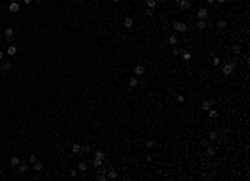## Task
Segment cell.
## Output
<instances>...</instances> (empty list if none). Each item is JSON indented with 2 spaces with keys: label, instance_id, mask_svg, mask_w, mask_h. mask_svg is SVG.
I'll use <instances>...</instances> for the list:
<instances>
[{
  "label": "cell",
  "instance_id": "obj_7",
  "mask_svg": "<svg viewBox=\"0 0 250 181\" xmlns=\"http://www.w3.org/2000/svg\"><path fill=\"white\" fill-rule=\"evenodd\" d=\"M8 8H10V12H12V13H17L20 10V5L17 4V2H12V4L8 5Z\"/></svg>",
  "mask_w": 250,
  "mask_h": 181
},
{
  "label": "cell",
  "instance_id": "obj_17",
  "mask_svg": "<svg viewBox=\"0 0 250 181\" xmlns=\"http://www.w3.org/2000/svg\"><path fill=\"white\" fill-rule=\"evenodd\" d=\"M87 168H88V165L85 163V161H80L79 163V169L80 171H87Z\"/></svg>",
  "mask_w": 250,
  "mask_h": 181
},
{
  "label": "cell",
  "instance_id": "obj_34",
  "mask_svg": "<svg viewBox=\"0 0 250 181\" xmlns=\"http://www.w3.org/2000/svg\"><path fill=\"white\" fill-rule=\"evenodd\" d=\"M232 50H234L235 55H238V53H240V45H234V48H232Z\"/></svg>",
  "mask_w": 250,
  "mask_h": 181
},
{
  "label": "cell",
  "instance_id": "obj_36",
  "mask_svg": "<svg viewBox=\"0 0 250 181\" xmlns=\"http://www.w3.org/2000/svg\"><path fill=\"white\" fill-rule=\"evenodd\" d=\"M179 53H180V50L177 48V47H174V50H172V55H174V56H177Z\"/></svg>",
  "mask_w": 250,
  "mask_h": 181
},
{
  "label": "cell",
  "instance_id": "obj_39",
  "mask_svg": "<svg viewBox=\"0 0 250 181\" xmlns=\"http://www.w3.org/2000/svg\"><path fill=\"white\" fill-rule=\"evenodd\" d=\"M99 179H100V181H105V179H107V176L102 173V174H99Z\"/></svg>",
  "mask_w": 250,
  "mask_h": 181
},
{
  "label": "cell",
  "instance_id": "obj_30",
  "mask_svg": "<svg viewBox=\"0 0 250 181\" xmlns=\"http://www.w3.org/2000/svg\"><path fill=\"white\" fill-rule=\"evenodd\" d=\"M145 13H147L148 17H153V15H155V8H150V7H148L147 10H145Z\"/></svg>",
  "mask_w": 250,
  "mask_h": 181
},
{
  "label": "cell",
  "instance_id": "obj_37",
  "mask_svg": "<svg viewBox=\"0 0 250 181\" xmlns=\"http://www.w3.org/2000/svg\"><path fill=\"white\" fill-rule=\"evenodd\" d=\"M200 146H203V148L208 146V140H200Z\"/></svg>",
  "mask_w": 250,
  "mask_h": 181
},
{
  "label": "cell",
  "instance_id": "obj_46",
  "mask_svg": "<svg viewBox=\"0 0 250 181\" xmlns=\"http://www.w3.org/2000/svg\"><path fill=\"white\" fill-rule=\"evenodd\" d=\"M0 10H2V4H0Z\"/></svg>",
  "mask_w": 250,
  "mask_h": 181
},
{
  "label": "cell",
  "instance_id": "obj_26",
  "mask_svg": "<svg viewBox=\"0 0 250 181\" xmlns=\"http://www.w3.org/2000/svg\"><path fill=\"white\" fill-rule=\"evenodd\" d=\"M40 169H42V163H40V161H35V163H33V171H40Z\"/></svg>",
  "mask_w": 250,
  "mask_h": 181
},
{
  "label": "cell",
  "instance_id": "obj_9",
  "mask_svg": "<svg viewBox=\"0 0 250 181\" xmlns=\"http://www.w3.org/2000/svg\"><path fill=\"white\" fill-rule=\"evenodd\" d=\"M4 35H5V38H8V40H12V37H13V28L7 27V28H5V32H4Z\"/></svg>",
  "mask_w": 250,
  "mask_h": 181
},
{
  "label": "cell",
  "instance_id": "obj_5",
  "mask_svg": "<svg viewBox=\"0 0 250 181\" xmlns=\"http://www.w3.org/2000/svg\"><path fill=\"white\" fill-rule=\"evenodd\" d=\"M133 73L137 75V77H142L143 73H145V67H142V65H137L133 68Z\"/></svg>",
  "mask_w": 250,
  "mask_h": 181
},
{
  "label": "cell",
  "instance_id": "obj_31",
  "mask_svg": "<svg viewBox=\"0 0 250 181\" xmlns=\"http://www.w3.org/2000/svg\"><path fill=\"white\" fill-rule=\"evenodd\" d=\"M208 138H210L212 141H214V140H217V138H218V133H217V131H215V130H214V131L210 133V136H208Z\"/></svg>",
  "mask_w": 250,
  "mask_h": 181
},
{
  "label": "cell",
  "instance_id": "obj_41",
  "mask_svg": "<svg viewBox=\"0 0 250 181\" xmlns=\"http://www.w3.org/2000/svg\"><path fill=\"white\" fill-rule=\"evenodd\" d=\"M24 2H25V4H27V5H28V4H32L33 0H24Z\"/></svg>",
  "mask_w": 250,
  "mask_h": 181
},
{
  "label": "cell",
  "instance_id": "obj_21",
  "mask_svg": "<svg viewBox=\"0 0 250 181\" xmlns=\"http://www.w3.org/2000/svg\"><path fill=\"white\" fill-rule=\"evenodd\" d=\"M117 176H119V173H117L115 169H110V171H108V178H110V179H115Z\"/></svg>",
  "mask_w": 250,
  "mask_h": 181
},
{
  "label": "cell",
  "instance_id": "obj_18",
  "mask_svg": "<svg viewBox=\"0 0 250 181\" xmlns=\"http://www.w3.org/2000/svg\"><path fill=\"white\" fill-rule=\"evenodd\" d=\"M180 53H182L183 60H190V58H192V53H190V52H187V50H183V52H180Z\"/></svg>",
  "mask_w": 250,
  "mask_h": 181
},
{
  "label": "cell",
  "instance_id": "obj_12",
  "mask_svg": "<svg viewBox=\"0 0 250 181\" xmlns=\"http://www.w3.org/2000/svg\"><path fill=\"white\" fill-rule=\"evenodd\" d=\"M7 53H8V55H15V53H17V47H15V45H8V50H7Z\"/></svg>",
  "mask_w": 250,
  "mask_h": 181
},
{
  "label": "cell",
  "instance_id": "obj_8",
  "mask_svg": "<svg viewBox=\"0 0 250 181\" xmlns=\"http://www.w3.org/2000/svg\"><path fill=\"white\" fill-rule=\"evenodd\" d=\"M179 4H180V8H182V10H188V8H190V0H180Z\"/></svg>",
  "mask_w": 250,
  "mask_h": 181
},
{
  "label": "cell",
  "instance_id": "obj_20",
  "mask_svg": "<svg viewBox=\"0 0 250 181\" xmlns=\"http://www.w3.org/2000/svg\"><path fill=\"white\" fill-rule=\"evenodd\" d=\"M128 85H130L132 88H133V86H137V85H139V80H137L135 77H132L130 80H128Z\"/></svg>",
  "mask_w": 250,
  "mask_h": 181
},
{
  "label": "cell",
  "instance_id": "obj_38",
  "mask_svg": "<svg viewBox=\"0 0 250 181\" xmlns=\"http://www.w3.org/2000/svg\"><path fill=\"white\" fill-rule=\"evenodd\" d=\"M145 146H147V148H152V146H153V141H152V140L145 141Z\"/></svg>",
  "mask_w": 250,
  "mask_h": 181
},
{
  "label": "cell",
  "instance_id": "obj_44",
  "mask_svg": "<svg viewBox=\"0 0 250 181\" xmlns=\"http://www.w3.org/2000/svg\"><path fill=\"white\" fill-rule=\"evenodd\" d=\"M112 2H113V4H117V2H120V0H112Z\"/></svg>",
  "mask_w": 250,
  "mask_h": 181
},
{
  "label": "cell",
  "instance_id": "obj_6",
  "mask_svg": "<svg viewBox=\"0 0 250 181\" xmlns=\"http://www.w3.org/2000/svg\"><path fill=\"white\" fill-rule=\"evenodd\" d=\"M212 105H214V101H212V100H203V101H202V110L208 111V110L212 108Z\"/></svg>",
  "mask_w": 250,
  "mask_h": 181
},
{
  "label": "cell",
  "instance_id": "obj_10",
  "mask_svg": "<svg viewBox=\"0 0 250 181\" xmlns=\"http://www.w3.org/2000/svg\"><path fill=\"white\" fill-rule=\"evenodd\" d=\"M205 148H207V155H208V156H215L217 149H215L214 146H205Z\"/></svg>",
  "mask_w": 250,
  "mask_h": 181
},
{
  "label": "cell",
  "instance_id": "obj_28",
  "mask_svg": "<svg viewBox=\"0 0 250 181\" xmlns=\"http://www.w3.org/2000/svg\"><path fill=\"white\" fill-rule=\"evenodd\" d=\"M2 70H5V72H8V70H12V63H10V62H7V63H4V67H2Z\"/></svg>",
  "mask_w": 250,
  "mask_h": 181
},
{
  "label": "cell",
  "instance_id": "obj_32",
  "mask_svg": "<svg viewBox=\"0 0 250 181\" xmlns=\"http://www.w3.org/2000/svg\"><path fill=\"white\" fill-rule=\"evenodd\" d=\"M147 5L150 8H155V5H157V2H155V0H147Z\"/></svg>",
  "mask_w": 250,
  "mask_h": 181
},
{
  "label": "cell",
  "instance_id": "obj_33",
  "mask_svg": "<svg viewBox=\"0 0 250 181\" xmlns=\"http://www.w3.org/2000/svg\"><path fill=\"white\" fill-rule=\"evenodd\" d=\"M35 161H39V160H37V156H35V155H30V158H28V163H32V165H33Z\"/></svg>",
  "mask_w": 250,
  "mask_h": 181
},
{
  "label": "cell",
  "instance_id": "obj_13",
  "mask_svg": "<svg viewBox=\"0 0 250 181\" xmlns=\"http://www.w3.org/2000/svg\"><path fill=\"white\" fill-rule=\"evenodd\" d=\"M27 171H28V165H25V163L18 165V173H27Z\"/></svg>",
  "mask_w": 250,
  "mask_h": 181
},
{
  "label": "cell",
  "instance_id": "obj_19",
  "mask_svg": "<svg viewBox=\"0 0 250 181\" xmlns=\"http://www.w3.org/2000/svg\"><path fill=\"white\" fill-rule=\"evenodd\" d=\"M72 151H73L75 155H77V153H80V151H82V146L75 143V145H72Z\"/></svg>",
  "mask_w": 250,
  "mask_h": 181
},
{
  "label": "cell",
  "instance_id": "obj_4",
  "mask_svg": "<svg viewBox=\"0 0 250 181\" xmlns=\"http://www.w3.org/2000/svg\"><path fill=\"white\" fill-rule=\"evenodd\" d=\"M123 27L128 28V30L133 28V18H132V17H125V20H123Z\"/></svg>",
  "mask_w": 250,
  "mask_h": 181
},
{
  "label": "cell",
  "instance_id": "obj_23",
  "mask_svg": "<svg viewBox=\"0 0 250 181\" xmlns=\"http://www.w3.org/2000/svg\"><path fill=\"white\" fill-rule=\"evenodd\" d=\"M92 163H93V166H95V168H99V166L102 165L103 161H102V160H99V158H95V156H93V160H92Z\"/></svg>",
  "mask_w": 250,
  "mask_h": 181
},
{
  "label": "cell",
  "instance_id": "obj_22",
  "mask_svg": "<svg viewBox=\"0 0 250 181\" xmlns=\"http://www.w3.org/2000/svg\"><path fill=\"white\" fill-rule=\"evenodd\" d=\"M205 27H207L205 20H199V22H197V28H199V30H203Z\"/></svg>",
  "mask_w": 250,
  "mask_h": 181
},
{
  "label": "cell",
  "instance_id": "obj_24",
  "mask_svg": "<svg viewBox=\"0 0 250 181\" xmlns=\"http://www.w3.org/2000/svg\"><path fill=\"white\" fill-rule=\"evenodd\" d=\"M82 151H85V153H90V151H92V145H90V143L83 145V146H82Z\"/></svg>",
  "mask_w": 250,
  "mask_h": 181
},
{
  "label": "cell",
  "instance_id": "obj_2",
  "mask_svg": "<svg viewBox=\"0 0 250 181\" xmlns=\"http://www.w3.org/2000/svg\"><path fill=\"white\" fill-rule=\"evenodd\" d=\"M174 30H177V32H182V33H185L187 32V25L185 23H182V22H174Z\"/></svg>",
  "mask_w": 250,
  "mask_h": 181
},
{
  "label": "cell",
  "instance_id": "obj_42",
  "mask_svg": "<svg viewBox=\"0 0 250 181\" xmlns=\"http://www.w3.org/2000/svg\"><path fill=\"white\" fill-rule=\"evenodd\" d=\"M214 2H215V0H207V4H210V5L214 4Z\"/></svg>",
  "mask_w": 250,
  "mask_h": 181
},
{
  "label": "cell",
  "instance_id": "obj_3",
  "mask_svg": "<svg viewBox=\"0 0 250 181\" xmlns=\"http://www.w3.org/2000/svg\"><path fill=\"white\" fill-rule=\"evenodd\" d=\"M197 17H199V20H205L207 17H208V10L207 8H199V12H197Z\"/></svg>",
  "mask_w": 250,
  "mask_h": 181
},
{
  "label": "cell",
  "instance_id": "obj_15",
  "mask_svg": "<svg viewBox=\"0 0 250 181\" xmlns=\"http://www.w3.org/2000/svg\"><path fill=\"white\" fill-rule=\"evenodd\" d=\"M177 42H179V38H177L175 35H170V37H168V43H170V45H174V47H175V45H177Z\"/></svg>",
  "mask_w": 250,
  "mask_h": 181
},
{
  "label": "cell",
  "instance_id": "obj_1",
  "mask_svg": "<svg viewBox=\"0 0 250 181\" xmlns=\"http://www.w3.org/2000/svg\"><path fill=\"white\" fill-rule=\"evenodd\" d=\"M222 72H223V75H232V73L235 72V63H225V67L222 68Z\"/></svg>",
  "mask_w": 250,
  "mask_h": 181
},
{
  "label": "cell",
  "instance_id": "obj_43",
  "mask_svg": "<svg viewBox=\"0 0 250 181\" xmlns=\"http://www.w3.org/2000/svg\"><path fill=\"white\" fill-rule=\"evenodd\" d=\"M2 58H4V53H2V52H0V60H2Z\"/></svg>",
  "mask_w": 250,
  "mask_h": 181
},
{
  "label": "cell",
  "instance_id": "obj_48",
  "mask_svg": "<svg viewBox=\"0 0 250 181\" xmlns=\"http://www.w3.org/2000/svg\"><path fill=\"white\" fill-rule=\"evenodd\" d=\"M0 38H2V35H0Z\"/></svg>",
  "mask_w": 250,
  "mask_h": 181
},
{
  "label": "cell",
  "instance_id": "obj_11",
  "mask_svg": "<svg viewBox=\"0 0 250 181\" xmlns=\"http://www.w3.org/2000/svg\"><path fill=\"white\" fill-rule=\"evenodd\" d=\"M10 165H12V166H18L20 165V158L18 156H12V158H10Z\"/></svg>",
  "mask_w": 250,
  "mask_h": 181
},
{
  "label": "cell",
  "instance_id": "obj_47",
  "mask_svg": "<svg viewBox=\"0 0 250 181\" xmlns=\"http://www.w3.org/2000/svg\"><path fill=\"white\" fill-rule=\"evenodd\" d=\"M77 2H80V0H77Z\"/></svg>",
  "mask_w": 250,
  "mask_h": 181
},
{
  "label": "cell",
  "instance_id": "obj_29",
  "mask_svg": "<svg viewBox=\"0 0 250 181\" xmlns=\"http://www.w3.org/2000/svg\"><path fill=\"white\" fill-rule=\"evenodd\" d=\"M175 100H177V103H183V101H185V97H183V95H177V97H175Z\"/></svg>",
  "mask_w": 250,
  "mask_h": 181
},
{
  "label": "cell",
  "instance_id": "obj_16",
  "mask_svg": "<svg viewBox=\"0 0 250 181\" xmlns=\"http://www.w3.org/2000/svg\"><path fill=\"white\" fill-rule=\"evenodd\" d=\"M95 158H99V160H105V153H103L102 149H99V151H95Z\"/></svg>",
  "mask_w": 250,
  "mask_h": 181
},
{
  "label": "cell",
  "instance_id": "obj_40",
  "mask_svg": "<svg viewBox=\"0 0 250 181\" xmlns=\"http://www.w3.org/2000/svg\"><path fill=\"white\" fill-rule=\"evenodd\" d=\"M215 2H218V4H225L227 0H215Z\"/></svg>",
  "mask_w": 250,
  "mask_h": 181
},
{
  "label": "cell",
  "instance_id": "obj_14",
  "mask_svg": "<svg viewBox=\"0 0 250 181\" xmlns=\"http://www.w3.org/2000/svg\"><path fill=\"white\" fill-rule=\"evenodd\" d=\"M217 27L220 28V30L227 28V20H223V18H222V20H218V22H217Z\"/></svg>",
  "mask_w": 250,
  "mask_h": 181
},
{
  "label": "cell",
  "instance_id": "obj_35",
  "mask_svg": "<svg viewBox=\"0 0 250 181\" xmlns=\"http://www.w3.org/2000/svg\"><path fill=\"white\" fill-rule=\"evenodd\" d=\"M68 174H70V178H75V176H77V169H70V171H68Z\"/></svg>",
  "mask_w": 250,
  "mask_h": 181
},
{
  "label": "cell",
  "instance_id": "obj_45",
  "mask_svg": "<svg viewBox=\"0 0 250 181\" xmlns=\"http://www.w3.org/2000/svg\"><path fill=\"white\" fill-rule=\"evenodd\" d=\"M174 2H180V0H174Z\"/></svg>",
  "mask_w": 250,
  "mask_h": 181
},
{
  "label": "cell",
  "instance_id": "obj_27",
  "mask_svg": "<svg viewBox=\"0 0 250 181\" xmlns=\"http://www.w3.org/2000/svg\"><path fill=\"white\" fill-rule=\"evenodd\" d=\"M212 65H214V67L220 65V58H218V56H212Z\"/></svg>",
  "mask_w": 250,
  "mask_h": 181
},
{
  "label": "cell",
  "instance_id": "obj_25",
  "mask_svg": "<svg viewBox=\"0 0 250 181\" xmlns=\"http://www.w3.org/2000/svg\"><path fill=\"white\" fill-rule=\"evenodd\" d=\"M208 116H210V118H217L218 116V111H217V110H208Z\"/></svg>",
  "mask_w": 250,
  "mask_h": 181
}]
</instances>
